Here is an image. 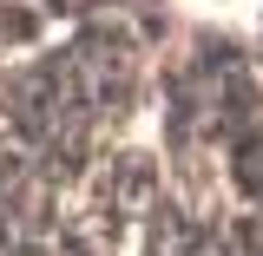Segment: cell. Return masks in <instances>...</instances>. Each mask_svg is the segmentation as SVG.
Wrapping results in <instances>:
<instances>
[{
	"instance_id": "cell-1",
	"label": "cell",
	"mask_w": 263,
	"mask_h": 256,
	"mask_svg": "<svg viewBox=\"0 0 263 256\" xmlns=\"http://www.w3.org/2000/svg\"><path fill=\"white\" fill-rule=\"evenodd\" d=\"M191 13H211V20H243V13H257L263 0H184Z\"/></svg>"
}]
</instances>
